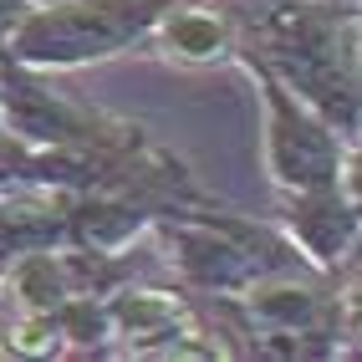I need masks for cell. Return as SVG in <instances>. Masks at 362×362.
I'll return each mask as SVG.
<instances>
[{
  "label": "cell",
  "instance_id": "cell-1",
  "mask_svg": "<svg viewBox=\"0 0 362 362\" xmlns=\"http://www.w3.org/2000/svg\"><path fill=\"white\" fill-rule=\"evenodd\" d=\"M153 6L148 0H71V6L41 11L26 21L21 31V57H41V62H77V57H98L107 46H123L148 26Z\"/></svg>",
  "mask_w": 362,
  "mask_h": 362
},
{
  "label": "cell",
  "instance_id": "cell-2",
  "mask_svg": "<svg viewBox=\"0 0 362 362\" xmlns=\"http://www.w3.org/2000/svg\"><path fill=\"white\" fill-rule=\"evenodd\" d=\"M168 41H174V52H184V57H209L214 46H220V26H214L209 16H179L174 26H168Z\"/></svg>",
  "mask_w": 362,
  "mask_h": 362
}]
</instances>
